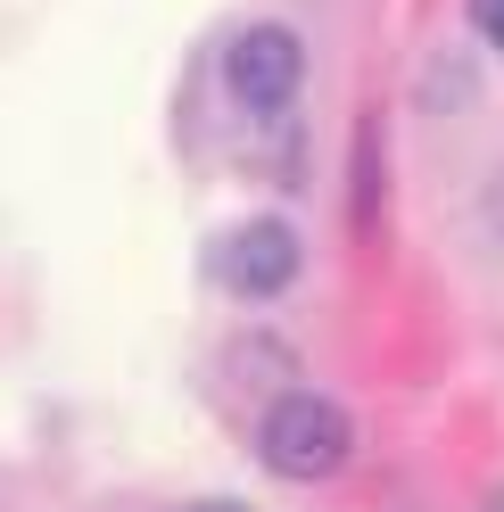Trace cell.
Here are the masks:
<instances>
[{
	"label": "cell",
	"mask_w": 504,
	"mask_h": 512,
	"mask_svg": "<svg viewBox=\"0 0 504 512\" xmlns=\"http://www.w3.org/2000/svg\"><path fill=\"white\" fill-rule=\"evenodd\" d=\"M257 455H265V471H281V479H331L339 463L356 455V422H348L331 397L290 389V397H273L265 430H257Z\"/></svg>",
	"instance_id": "obj_1"
},
{
	"label": "cell",
	"mask_w": 504,
	"mask_h": 512,
	"mask_svg": "<svg viewBox=\"0 0 504 512\" xmlns=\"http://www.w3.org/2000/svg\"><path fill=\"white\" fill-rule=\"evenodd\" d=\"M224 83H232V100L257 108V116L290 108L298 83H306V34H298V25H273V17L248 25V34L224 50Z\"/></svg>",
	"instance_id": "obj_2"
},
{
	"label": "cell",
	"mask_w": 504,
	"mask_h": 512,
	"mask_svg": "<svg viewBox=\"0 0 504 512\" xmlns=\"http://www.w3.org/2000/svg\"><path fill=\"white\" fill-rule=\"evenodd\" d=\"M298 265H306V248H298V232L281 215H248L240 232L224 240V281L240 298H281L298 281Z\"/></svg>",
	"instance_id": "obj_3"
},
{
	"label": "cell",
	"mask_w": 504,
	"mask_h": 512,
	"mask_svg": "<svg viewBox=\"0 0 504 512\" xmlns=\"http://www.w3.org/2000/svg\"><path fill=\"white\" fill-rule=\"evenodd\" d=\"M471 25H480V34L504 50V0H471Z\"/></svg>",
	"instance_id": "obj_4"
},
{
	"label": "cell",
	"mask_w": 504,
	"mask_h": 512,
	"mask_svg": "<svg viewBox=\"0 0 504 512\" xmlns=\"http://www.w3.org/2000/svg\"><path fill=\"white\" fill-rule=\"evenodd\" d=\"M182 512H248V504H232V496H199V504H182Z\"/></svg>",
	"instance_id": "obj_5"
},
{
	"label": "cell",
	"mask_w": 504,
	"mask_h": 512,
	"mask_svg": "<svg viewBox=\"0 0 504 512\" xmlns=\"http://www.w3.org/2000/svg\"><path fill=\"white\" fill-rule=\"evenodd\" d=\"M488 512H504V496H496V504H488Z\"/></svg>",
	"instance_id": "obj_6"
}]
</instances>
